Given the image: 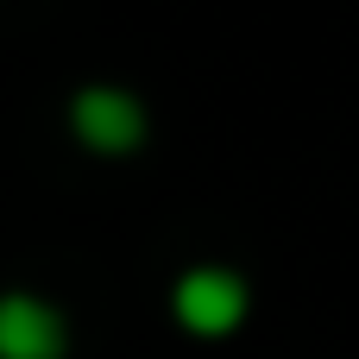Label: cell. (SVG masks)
I'll return each mask as SVG.
<instances>
[{
	"label": "cell",
	"instance_id": "cell-1",
	"mask_svg": "<svg viewBox=\"0 0 359 359\" xmlns=\"http://www.w3.org/2000/svg\"><path fill=\"white\" fill-rule=\"evenodd\" d=\"M177 316H183V328H196V334H227V328L246 316V290H240V278H227V271H189V278L177 284Z\"/></svg>",
	"mask_w": 359,
	"mask_h": 359
},
{
	"label": "cell",
	"instance_id": "cell-2",
	"mask_svg": "<svg viewBox=\"0 0 359 359\" xmlns=\"http://www.w3.org/2000/svg\"><path fill=\"white\" fill-rule=\"evenodd\" d=\"M76 133H82L88 145H101V151H133L139 133H145V114H139V101L120 95V88H88V95L76 101Z\"/></svg>",
	"mask_w": 359,
	"mask_h": 359
},
{
	"label": "cell",
	"instance_id": "cell-3",
	"mask_svg": "<svg viewBox=\"0 0 359 359\" xmlns=\"http://www.w3.org/2000/svg\"><path fill=\"white\" fill-rule=\"evenodd\" d=\"M63 322L32 297H0V359H57Z\"/></svg>",
	"mask_w": 359,
	"mask_h": 359
}]
</instances>
